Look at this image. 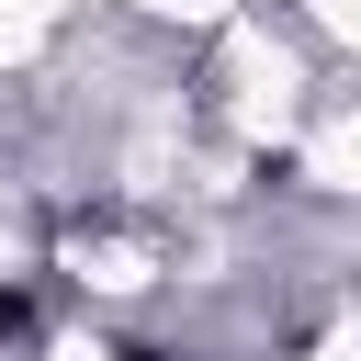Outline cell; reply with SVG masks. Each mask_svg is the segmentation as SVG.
<instances>
[{
	"label": "cell",
	"instance_id": "6da1fadb",
	"mask_svg": "<svg viewBox=\"0 0 361 361\" xmlns=\"http://www.w3.org/2000/svg\"><path fill=\"white\" fill-rule=\"evenodd\" d=\"M23 316H34V293H11V282H0V327H23Z\"/></svg>",
	"mask_w": 361,
	"mask_h": 361
}]
</instances>
